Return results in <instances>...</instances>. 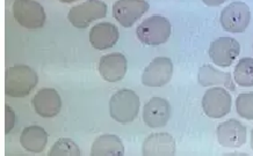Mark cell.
I'll list each match as a JSON object with an SVG mask.
<instances>
[{"label": "cell", "instance_id": "cell-1", "mask_svg": "<svg viewBox=\"0 0 253 156\" xmlns=\"http://www.w3.org/2000/svg\"><path fill=\"white\" fill-rule=\"evenodd\" d=\"M39 76L27 65H15L6 69L5 93L11 97H26L36 87Z\"/></svg>", "mask_w": 253, "mask_h": 156}, {"label": "cell", "instance_id": "cell-2", "mask_svg": "<svg viewBox=\"0 0 253 156\" xmlns=\"http://www.w3.org/2000/svg\"><path fill=\"white\" fill-rule=\"evenodd\" d=\"M141 102L138 95L131 89H120L109 101L111 117L121 124H128L137 117Z\"/></svg>", "mask_w": 253, "mask_h": 156}, {"label": "cell", "instance_id": "cell-3", "mask_svg": "<svg viewBox=\"0 0 253 156\" xmlns=\"http://www.w3.org/2000/svg\"><path fill=\"white\" fill-rule=\"evenodd\" d=\"M171 23L164 16L154 15L145 19L136 29V35L144 45L158 46L169 41Z\"/></svg>", "mask_w": 253, "mask_h": 156}, {"label": "cell", "instance_id": "cell-4", "mask_svg": "<svg viewBox=\"0 0 253 156\" xmlns=\"http://www.w3.org/2000/svg\"><path fill=\"white\" fill-rule=\"evenodd\" d=\"M107 15V5L101 0H86L83 4L73 6L68 14V20L73 27L84 29L92 22Z\"/></svg>", "mask_w": 253, "mask_h": 156}, {"label": "cell", "instance_id": "cell-5", "mask_svg": "<svg viewBox=\"0 0 253 156\" xmlns=\"http://www.w3.org/2000/svg\"><path fill=\"white\" fill-rule=\"evenodd\" d=\"M13 16L22 27L28 29L42 28L45 22V12L42 5L34 0H14Z\"/></svg>", "mask_w": 253, "mask_h": 156}, {"label": "cell", "instance_id": "cell-6", "mask_svg": "<svg viewBox=\"0 0 253 156\" xmlns=\"http://www.w3.org/2000/svg\"><path fill=\"white\" fill-rule=\"evenodd\" d=\"M219 20L225 31L232 34L244 32L251 21V11L245 2L235 1L225 6Z\"/></svg>", "mask_w": 253, "mask_h": 156}, {"label": "cell", "instance_id": "cell-7", "mask_svg": "<svg viewBox=\"0 0 253 156\" xmlns=\"http://www.w3.org/2000/svg\"><path fill=\"white\" fill-rule=\"evenodd\" d=\"M232 98L230 93L224 88L214 87L208 89L202 97V109L211 118H222L230 112Z\"/></svg>", "mask_w": 253, "mask_h": 156}, {"label": "cell", "instance_id": "cell-8", "mask_svg": "<svg viewBox=\"0 0 253 156\" xmlns=\"http://www.w3.org/2000/svg\"><path fill=\"white\" fill-rule=\"evenodd\" d=\"M173 62L168 57H157L146 66L142 74V84L146 87H163L171 81Z\"/></svg>", "mask_w": 253, "mask_h": 156}, {"label": "cell", "instance_id": "cell-9", "mask_svg": "<svg viewBox=\"0 0 253 156\" xmlns=\"http://www.w3.org/2000/svg\"><path fill=\"white\" fill-rule=\"evenodd\" d=\"M150 5L146 0H118L113 6V15L125 28L134 23L149 11Z\"/></svg>", "mask_w": 253, "mask_h": 156}, {"label": "cell", "instance_id": "cell-10", "mask_svg": "<svg viewBox=\"0 0 253 156\" xmlns=\"http://www.w3.org/2000/svg\"><path fill=\"white\" fill-rule=\"evenodd\" d=\"M241 52L238 41L232 37H219L209 46V57L216 66L230 67Z\"/></svg>", "mask_w": 253, "mask_h": 156}, {"label": "cell", "instance_id": "cell-11", "mask_svg": "<svg viewBox=\"0 0 253 156\" xmlns=\"http://www.w3.org/2000/svg\"><path fill=\"white\" fill-rule=\"evenodd\" d=\"M171 117V105L168 99L152 97L143 108V121L149 127H164Z\"/></svg>", "mask_w": 253, "mask_h": 156}, {"label": "cell", "instance_id": "cell-12", "mask_svg": "<svg viewBox=\"0 0 253 156\" xmlns=\"http://www.w3.org/2000/svg\"><path fill=\"white\" fill-rule=\"evenodd\" d=\"M216 134L219 145L225 148H238L246 142V127L236 119L221 123Z\"/></svg>", "mask_w": 253, "mask_h": 156}, {"label": "cell", "instance_id": "cell-13", "mask_svg": "<svg viewBox=\"0 0 253 156\" xmlns=\"http://www.w3.org/2000/svg\"><path fill=\"white\" fill-rule=\"evenodd\" d=\"M128 62L120 52L102 56L99 62V73L105 81L118 82L126 76Z\"/></svg>", "mask_w": 253, "mask_h": 156}, {"label": "cell", "instance_id": "cell-14", "mask_svg": "<svg viewBox=\"0 0 253 156\" xmlns=\"http://www.w3.org/2000/svg\"><path fill=\"white\" fill-rule=\"evenodd\" d=\"M33 107L41 117H56L61 112L62 98L55 89L43 88L33 97Z\"/></svg>", "mask_w": 253, "mask_h": 156}, {"label": "cell", "instance_id": "cell-15", "mask_svg": "<svg viewBox=\"0 0 253 156\" xmlns=\"http://www.w3.org/2000/svg\"><path fill=\"white\" fill-rule=\"evenodd\" d=\"M145 156H171L175 154V140L169 133H152L145 139L142 146Z\"/></svg>", "mask_w": 253, "mask_h": 156}, {"label": "cell", "instance_id": "cell-16", "mask_svg": "<svg viewBox=\"0 0 253 156\" xmlns=\"http://www.w3.org/2000/svg\"><path fill=\"white\" fill-rule=\"evenodd\" d=\"M119 29L111 22H101L95 25L89 31V42L96 50L113 48L119 41Z\"/></svg>", "mask_w": 253, "mask_h": 156}, {"label": "cell", "instance_id": "cell-17", "mask_svg": "<svg viewBox=\"0 0 253 156\" xmlns=\"http://www.w3.org/2000/svg\"><path fill=\"white\" fill-rule=\"evenodd\" d=\"M198 81L202 87L209 86H223L230 92L236 91L235 82L230 73H225L212 67L211 65H202L199 68Z\"/></svg>", "mask_w": 253, "mask_h": 156}, {"label": "cell", "instance_id": "cell-18", "mask_svg": "<svg viewBox=\"0 0 253 156\" xmlns=\"http://www.w3.org/2000/svg\"><path fill=\"white\" fill-rule=\"evenodd\" d=\"M123 154H125V146L118 135H100L92 145L91 155L93 156H122Z\"/></svg>", "mask_w": 253, "mask_h": 156}, {"label": "cell", "instance_id": "cell-19", "mask_svg": "<svg viewBox=\"0 0 253 156\" xmlns=\"http://www.w3.org/2000/svg\"><path fill=\"white\" fill-rule=\"evenodd\" d=\"M20 142L27 152L40 153L48 144V133L41 126H28L22 131Z\"/></svg>", "mask_w": 253, "mask_h": 156}, {"label": "cell", "instance_id": "cell-20", "mask_svg": "<svg viewBox=\"0 0 253 156\" xmlns=\"http://www.w3.org/2000/svg\"><path fill=\"white\" fill-rule=\"evenodd\" d=\"M235 82L241 87H253V58H243L234 69Z\"/></svg>", "mask_w": 253, "mask_h": 156}, {"label": "cell", "instance_id": "cell-21", "mask_svg": "<svg viewBox=\"0 0 253 156\" xmlns=\"http://www.w3.org/2000/svg\"><path fill=\"white\" fill-rule=\"evenodd\" d=\"M50 156H58V155H72V156H79L81 155V149L79 146L76 144L75 141L68 138H62L58 141H56L54 146L49 152Z\"/></svg>", "mask_w": 253, "mask_h": 156}, {"label": "cell", "instance_id": "cell-22", "mask_svg": "<svg viewBox=\"0 0 253 156\" xmlns=\"http://www.w3.org/2000/svg\"><path fill=\"white\" fill-rule=\"evenodd\" d=\"M236 111L241 117L253 121V92L242 93L237 96Z\"/></svg>", "mask_w": 253, "mask_h": 156}, {"label": "cell", "instance_id": "cell-23", "mask_svg": "<svg viewBox=\"0 0 253 156\" xmlns=\"http://www.w3.org/2000/svg\"><path fill=\"white\" fill-rule=\"evenodd\" d=\"M5 119H6V122H5V133L8 134L15 125L14 110H13V109L9 107V105H6V107H5Z\"/></svg>", "mask_w": 253, "mask_h": 156}, {"label": "cell", "instance_id": "cell-24", "mask_svg": "<svg viewBox=\"0 0 253 156\" xmlns=\"http://www.w3.org/2000/svg\"><path fill=\"white\" fill-rule=\"evenodd\" d=\"M204 4L207 6H211V7H215V6H219L222 4H224L225 0H202Z\"/></svg>", "mask_w": 253, "mask_h": 156}, {"label": "cell", "instance_id": "cell-25", "mask_svg": "<svg viewBox=\"0 0 253 156\" xmlns=\"http://www.w3.org/2000/svg\"><path fill=\"white\" fill-rule=\"evenodd\" d=\"M61 2H68V4H70V2H75L77 1V0H59Z\"/></svg>", "mask_w": 253, "mask_h": 156}, {"label": "cell", "instance_id": "cell-26", "mask_svg": "<svg viewBox=\"0 0 253 156\" xmlns=\"http://www.w3.org/2000/svg\"><path fill=\"white\" fill-rule=\"evenodd\" d=\"M251 147L253 149V129H252V132H251Z\"/></svg>", "mask_w": 253, "mask_h": 156}]
</instances>
